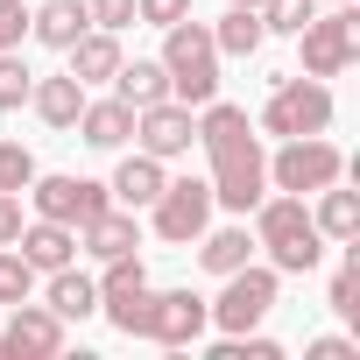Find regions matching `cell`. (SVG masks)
<instances>
[{"mask_svg": "<svg viewBox=\"0 0 360 360\" xmlns=\"http://www.w3.org/2000/svg\"><path fill=\"white\" fill-rule=\"evenodd\" d=\"M78 233H85L78 248H85V255H99V262H113V255H134V248H141V226H134V212H127V205H106V212H99V219H85Z\"/></svg>", "mask_w": 360, "mask_h": 360, "instance_id": "obj_15", "label": "cell"}, {"mask_svg": "<svg viewBox=\"0 0 360 360\" xmlns=\"http://www.w3.org/2000/svg\"><path fill=\"white\" fill-rule=\"evenodd\" d=\"M198 240H205V248H198V262H205L212 276H226V269H240V262L255 255V233H248V226H219V233L205 226Z\"/></svg>", "mask_w": 360, "mask_h": 360, "instance_id": "obj_25", "label": "cell"}, {"mask_svg": "<svg viewBox=\"0 0 360 360\" xmlns=\"http://www.w3.org/2000/svg\"><path fill=\"white\" fill-rule=\"evenodd\" d=\"M311 198H318L311 226H318L325 240H346V248H353V240H360V198H353V191H339V184H325V191H311Z\"/></svg>", "mask_w": 360, "mask_h": 360, "instance_id": "obj_21", "label": "cell"}, {"mask_svg": "<svg viewBox=\"0 0 360 360\" xmlns=\"http://www.w3.org/2000/svg\"><path fill=\"white\" fill-rule=\"evenodd\" d=\"M15 318H8V332H0V353L8 360H50V353H64V318L50 311V304H8Z\"/></svg>", "mask_w": 360, "mask_h": 360, "instance_id": "obj_12", "label": "cell"}, {"mask_svg": "<svg viewBox=\"0 0 360 360\" xmlns=\"http://www.w3.org/2000/svg\"><path fill=\"white\" fill-rule=\"evenodd\" d=\"M85 15H92L99 29H113V36H120V29L134 22V0H85Z\"/></svg>", "mask_w": 360, "mask_h": 360, "instance_id": "obj_30", "label": "cell"}, {"mask_svg": "<svg viewBox=\"0 0 360 360\" xmlns=\"http://www.w3.org/2000/svg\"><path fill=\"white\" fill-rule=\"evenodd\" d=\"M29 85H36V71L15 57V50H0V113H15V106H29Z\"/></svg>", "mask_w": 360, "mask_h": 360, "instance_id": "obj_26", "label": "cell"}, {"mask_svg": "<svg viewBox=\"0 0 360 360\" xmlns=\"http://www.w3.org/2000/svg\"><path fill=\"white\" fill-rule=\"evenodd\" d=\"M339 176H346V155H339L325 134H290V141L269 155V184H276V191H297V198L339 184Z\"/></svg>", "mask_w": 360, "mask_h": 360, "instance_id": "obj_4", "label": "cell"}, {"mask_svg": "<svg viewBox=\"0 0 360 360\" xmlns=\"http://www.w3.org/2000/svg\"><path fill=\"white\" fill-rule=\"evenodd\" d=\"M22 226H29V219H22V191H0V248H15Z\"/></svg>", "mask_w": 360, "mask_h": 360, "instance_id": "obj_32", "label": "cell"}, {"mask_svg": "<svg viewBox=\"0 0 360 360\" xmlns=\"http://www.w3.org/2000/svg\"><path fill=\"white\" fill-rule=\"evenodd\" d=\"M29 176H36V155L22 141H0V191H29Z\"/></svg>", "mask_w": 360, "mask_h": 360, "instance_id": "obj_28", "label": "cell"}, {"mask_svg": "<svg viewBox=\"0 0 360 360\" xmlns=\"http://www.w3.org/2000/svg\"><path fill=\"white\" fill-rule=\"evenodd\" d=\"M29 106L43 113V127H78V113H85V85L71 78V71H57V78H36L29 85Z\"/></svg>", "mask_w": 360, "mask_h": 360, "instance_id": "obj_14", "label": "cell"}, {"mask_svg": "<svg viewBox=\"0 0 360 360\" xmlns=\"http://www.w3.org/2000/svg\"><path fill=\"white\" fill-rule=\"evenodd\" d=\"M22 29H29L22 0H0V50H15V43H22Z\"/></svg>", "mask_w": 360, "mask_h": 360, "instance_id": "obj_33", "label": "cell"}, {"mask_svg": "<svg viewBox=\"0 0 360 360\" xmlns=\"http://www.w3.org/2000/svg\"><path fill=\"white\" fill-rule=\"evenodd\" d=\"M64 57H71V78H78V85H106V78L120 71V43H113V29H85Z\"/></svg>", "mask_w": 360, "mask_h": 360, "instance_id": "obj_18", "label": "cell"}, {"mask_svg": "<svg viewBox=\"0 0 360 360\" xmlns=\"http://www.w3.org/2000/svg\"><path fill=\"white\" fill-rule=\"evenodd\" d=\"M134 141H141V155H155V162L191 155L198 120H191V106H184V99H155V106H134Z\"/></svg>", "mask_w": 360, "mask_h": 360, "instance_id": "obj_11", "label": "cell"}, {"mask_svg": "<svg viewBox=\"0 0 360 360\" xmlns=\"http://www.w3.org/2000/svg\"><path fill=\"white\" fill-rule=\"evenodd\" d=\"M276 269H255V262H240V269H226V290H219V304H212V325L219 332H255L269 311H276Z\"/></svg>", "mask_w": 360, "mask_h": 360, "instance_id": "obj_8", "label": "cell"}, {"mask_svg": "<svg viewBox=\"0 0 360 360\" xmlns=\"http://www.w3.org/2000/svg\"><path fill=\"white\" fill-rule=\"evenodd\" d=\"M297 43H304V78H339L360 57V15H353V0H339L332 15H311L297 29Z\"/></svg>", "mask_w": 360, "mask_h": 360, "instance_id": "obj_6", "label": "cell"}, {"mask_svg": "<svg viewBox=\"0 0 360 360\" xmlns=\"http://www.w3.org/2000/svg\"><path fill=\"white\" fill-rule=\"evenodd\" d=\"M226 8H262V0H226Z\"/></svg>", "mask_w": 360, "mask_h": 360, "instance_id": "obj_35", "label": "cell"}, {"mask_svg": "<svg viewBox=\"0 0 360 360\" xmlns=\"http://www.w3.org/2000/svg\"><path fill=\"white\" fill-rule=\"evenodd\" d=\"M15 248H22V262H29V269H43V276H50V269H64V262L78 255V233H71V226H57V219H36V226H22V233H15Z\"/></svg>", "mask_w": 360, "mask_h": 360, "instance_id": "obj_16", "label": "cell"}, {"mask_svg": "<svg viewBox=\"0 0 360 360\" xmlns=\"http://www.w3.org/2000/svg\"><path fill=\"white\" fill-rule=\"evenodd\" d=\"M212 325V304L198 297V290H148V304H141V332L134 339H155V346H191L198 332Z\"/></svg>", "mask_w": 360, "mask_h": 360, "instance_id": "obj_9", "label": "cell"}, {"mask_svg": "<svg viewBox=\"0 0 360 360\" xmlns=\"http://www.w3.org/2000/svg\"><path fill=\"white\" fill-rule=\"evenodd\" d=\"M36 290V269L22 262V248H0V304H22Z\"/></svg>", "mask_w": 360, "mask_h": 360, "instance_id": "obj_27", "label": "cell"}, {"mask_svg": "<svg viewBox=\"0 0 360 360\" xmlns=\"http://www.w3.org/2000/svg\"><path fill=\"white\" fill-rule=\"evenodd\" d=\"M212 43H219V57H255V50L269 43V29H262L255 8H226V22L212 29Z\"/></svg>", "mask_w": 360, "mask_h": 360, "instance_id": "obj_24", "label": "cell"}, {"mask_svg": "<svg viewBox=\"0 0 360 360\" xmlns=\"http://www.w3.org/2000/svg\"><path fill=\"white\" fill-rule=\"evenodd\" d=\"M78 127H85L92 148H120V141L134 134V106H127V99H85Z\"/></svg>", "mask_w": 360, "mask_h": 360, "instance_id": "obj_20", "label": "cell"}, {"mask_svg": "<svg viewBox=\"0 0 360 360\" xmlns=\"http://www.w3.org/2000/svg\"><path fill=\"white\" fill-rule=\"evenodd\" d=\"M304 353H311V360H360V353H353V339H311Z\"/></svg>", "mask_w": 360, "mask_h": 360, "instance_id": "obj_34", "label": "cell"}, {"mask_svg": "<svg viewBox=\"0 0 360 360\" xmlns=\"http://www.w3.org/2000/svg\"><path fill=\"white\" fill-rule=\"evenodd\" d=\"M162 184H169V176H162V162L134 148V155H127V162L113 169V184H106V191H113V205L141 212V205H155V191H162Z\"/></svg>", "mask_w": 360, "mask_h": 360, "instance_id": "obj_17", "label": "cell"}, {"mask_svg": "<svg viewBox=\"0 0 360 360\" xmlns=\"http://www.w3.org/2000/svg\"><path fill=\"white\" fill-rule=\"evenodd\" d=\"M29 29H36V43H50V50H71V43L92 29V15H85V0H43V8L29 15Z\"/></svg>", "mask_w": 360, "mask_h": 360, "instance_id": "obj_19", "label": "cell"}, {"mask_svg": "<svg viewBox=\"0 0 360 360\" xmlns=\"http://www.w3.org/2000/svg\"><path fill=\"white\" fill-rule=\"evenodd\" d=\"M29 198H36V219H57V226H85L113 205V191L92 176H29Z\"/></svg>", "mask_w": 360, "mask_h": 360, "instance_id": "obj_10", "label": "cell"}, {"mask_svg": "<svg viewBox=\"0 0 360 360\" xmlns=\"http://www.w3.org/2000/svg\"><path fill=\"white\" fill-rule=\"evenodd\" d=\"M198 141H205V155H212V205H226V212L248 219V212L269 198L262 127L248 120V106H219V99H205V113H198Z\"/></svg>", "mask_w": 360, "mask_h": 360, "instance_id": "obj_1", "label": "cell"}, {"mask_svg": "<svg viewBox=\"0 0 360 360\" xmlns=\"http://www.w3.org/2000/svg\"><path fill=\"white\" fill-rule=\"evenodd\" d=\"M255 248H269V269H276V276H304V269H318L325 233L311 226L304 198L283 191V198H262V205H255Z\"/></svg>", "mask_w": 360, "mask_h": 360, "instance_id": "obj_2", "label": "cell"}, {"mask_svg": "<svg viewBox=\"0 0 360 360\" xmlns=\"http://www.w3.org/2000/svg\"><path fill=\"white\" fill-rule=\"evenodd\" d=\"M50 311H57L64 325H71V318H92V311H99V283H92V276H78L71 262H64V269H50Z\"/></svg>", "mask_w": 360, "mask_h": 360, "instance_id": "obj_23", "label": "cell"}, {"mask_svg": "<svg viewBox=\"0 0 360 360\" xmlns=\"http://www.w3.org/2000/svg\"><path fill=\"white\" fill-rule=\"evenodd\" d=\"M155 240H169V248H191L205 226H212V184L205 176H176V184H162L155 191Z\"/></svg>", "mask_w": 360, "mask_h": 360, "instance_id": "obj_7", "label": "cell"}, {"mask_svg": "<svg viewBox=\"0 0 360 360\" xmlns=\"http://www.w3.org/2000/svg\"><path fill=\"white\" fill-rule=\"evenodd\" d=\"M134 15L155 22V29H169V22H184V15H191V0H134Z\"/></svg>", "mask_w": 360, "mask_h": 360, "instance_id": "obj_31", "label": "cell"}, {"mask_svg": "<svg viewBox=\"0 0 360 360\" xmlns=\"http://www.w3.org/2000/svg\"><path fill=\"white\" fill-rule=\"evenodd\" d=\"M353 297H360V248H353V255H346V269L332 276V311H339V318H360V304H353Z\"/></svg>", "mask_w": 360, "mask_h": 360, "instance_id": "obj_29", "label": "cell"}, {"mask_svg": "<svg viewBox=\"0 0 360 360\" xmlns=\"http://www.w3.org/2000/svg\"><path fill=\"white\" fill-rule=\"evenodd\" d=\"M332 8H339V0H332Z\"/></svg>", "mask_w": 360, "mask_h": 360, "instance_id": "obj_36", "label": "cell"}, {"mask_svg": "<svg viewBox=\"0 0 360 360\" xmlns=\"http://www.w3.org/2000/svg\"><path fill=\"white\" fill-rule=\"evenodd\" d=\"M141 304H148V276H141V262L134 255H113L106 262V276H99V311L113 318V332H141Z\"/></svg>", "mask_w": 360, "mask_h": 360, "instance_id": "obj_13", "label": "cell"}, {"mask_svg": "<svg viewBox=\"0 0 360 360\" xmlns=\"http://www.w3.org/2000/svg\"><path fill=\"white\" fill-rule=\"evenodd\" d=\"M113 85H120V99L127 106H155V99H169V71H162V57H120V71H113Z\"/></svg>", "mask_w": 360, "mask_h": 360, "instance_id": "obj_22", "label": "cell"}, {"mask_svg": "<svg viewBox=\"0 0 360 360\" xmlns=\"http://www.w3.org/2000/svg\"><path fill=\"white\" fill-rule=\"evenodd\" d=\"M262 134H325L332 127V92H325V78H276V92H269V106H262V120H255Z\"/></svg>", "mask_w": 360, "mask_h": 360, "instance_id": "obj_5", "label": "cell"}, {"mask_svg": "<svg viewBox=\"0 0 360 360\" xmlns=\"http://www.w3.org/2000/svg\"><path fill=\"white\" fill-rule=\"evenodd\" d=\"M162 71H169V99H184V106H205L219 99V43L205 22H169L162 29Z\"/></svg>", "mask_w": 360, "mask_h": 360, "instance_id": "obj_3", "label": "cell"}]
</instances>
